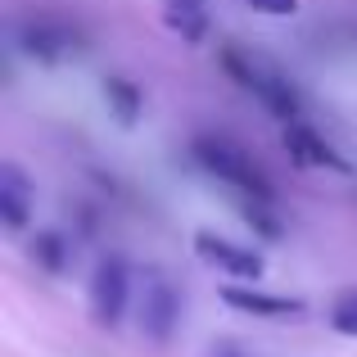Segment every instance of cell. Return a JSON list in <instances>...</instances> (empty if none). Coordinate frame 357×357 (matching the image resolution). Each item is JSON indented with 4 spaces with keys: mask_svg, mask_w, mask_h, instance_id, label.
Wrapping results in <instances>:
<instances>
[{
    "mask_svg": "<svg viewBox=\"0 0 357 357\" xmlns=\"http://www.w3.org/2000/svg\"><path fill=\"white\" fill-rule=\"evenodd\" d=\"M213 357H244L240 349H231V344H222V349H213Z\"/></svg>",
    "mask_w": 357,
    "mask_h": 357,
    "instance_id": "9a60e30c",
    "label": "cell"
},
{
    "mask_svg": "<svg viewBox=\"0 0 357 357\" xmlns=\"http://www.w3.org/2000/svg\"><path fill=\"white\" fill-rule=\"evenodd\" d=\"M23 50L36 54V59H63V54L82 50V36L63 23H32L23 27Z\"/></svg>",
    "mask_w": 357,
    "mask_h": 357,
    "instance_id": "5b68a950",
    "label": "cell"
},
{
    "mask_svg": "<svg viewBox=\"0 0 357 357\" xmlns=\"http://www.w3.org/2000/svg\"><path fill=\"white\" fill-rule=\"evenodd\" d=\"M27 176L18 172L14 163L0 167V218H5L9 231H23L27 222H32V204H27Z\"/></svg>",
    "mask_w": 357,
    "mask_h": 357,
    "instance_id": "52a82bcc",
    "label": "cell"
},
{
    "mask_svg": "<svg viewBox=\"0 0 357 357\" xmlns=\"http://www.w3.org/2000/svg\"><path fill=\"white\" fill-rule=\"evenodd\" d=\"M222 63H227V73L249 91L253 100H262L276 118H285L289 127H294L298 96H294V86H289V77H280V73L271 68V63H262L258 54H240V50H222Z\"/></svg>",
    "mask_w": 357,
    "mask_h": 357,
    "instance_id": "6da1fadb",
    "label": "cell"
},
{
    "mask_svg": "<svg viewBox=\"0 0 357 357\" xmlns=\"http://www.w3.org/2000/svg\"><path fill=\"white\" fill-rule=\"evenodd\" d=\"M105 96L118 105V118H122V122H131V118L140 114V91L131 86L127 77H105Z\"/></svg>",
    "mask_w": 357,
    "mask_h": 357,
    "instance_id": "8fae6325",
    "label": "cell"
},
{
    "mask_svg": "<svg viewBox=\"0 0 357 357\" xmlns=\"http://www.w3.org/2000/svg\"><path fill=\"white\" fill-rule=\"evenodd\" d=\"M167 23L195 41V36H204V5L199 0H172V5H167Z\"/></svg>",
    "mask_w": 357,
    "mask_h": 357,
    "instance_id": "30bf717a",
    "label": "cell"
},
{
    "mask_svg": "<svg viewBox=\"0 0 357 357\" xmlns=\"http://www.w3.org/2000/svg\"><path fill=\"white\" fill-rule=\"evenodd\" d=\"M227 303L244 307V312H267V317H280V312H294V298H271V294H253V289H227Z\"/></svg>",
    "mask_w": 357,
    "mask_h": 357,
    "instance_id": "9c48e42d",
    "label": "cell"
},
{
    "mask_svg": "<svg viewBox=\"0 0 357 357\" xmlns=\"http://www.w3.org/2000/svg\"><path fill=\"white\" fill-rule=\"evenodd\" d=\"M195 158H199V163L208 167L218 181L236 185V190H244V195H258V199H271L267 172H262V167L253 163L244 149L227 145V140H213V136H199V140H195Z\"/></svg>",
    "mask_w": 357,
    "mask_h": 357,
    "instance_id": "7a4b0ae2",
    "label": "cell"
},
{
    "mask_svg": "<svg viewBox=\"0 0 357 357\" xmlns=\"http://www.w3.org/2000/svg\"><path fill=\"white\" fill-rule=\"evenodd\" d=\"M32 258L41 262L45 271H59L68 253H63V240H59V236H50V231H45V236H36V240H32Z\"/></svg>",
    "mask_w": 357,
    "mask_h": 357,
    "instance_id": "7c38bea8",
    "label": "cell"
},
{
    "mask_svg": "<svg viewBox=\"0 0 357 357\" xmlns=\"http://www.w3.org/2000/svg\"><path fill=\"white\" fill-rule=\"evenodd\" d=\"M331 321L340 335H357V289H344L331 307Z\"/></svg>",
    "mask_w": 357,
    "mask_h": 357,
    "instance_id": "4fadbf2b",
    "label": "cell"
},
{
    "mask_svg": "<svg viewBox=\"0 0 357 357\" xmlns=\"http://www.w3.org/2000/svg\"><path fill=\"white\" fill-rule=\"evenodd\" d=\"M195 249H199L213 267L231 271V276H258V271H262V258H258V253H253V249H240V244H231V240H222V236H199V240H195Z\"/></svg>",
    "mask_w": 357,
    "mask_h": 357,
    "instance_id": "8992f818",
    "label": "cell"
},
{
    "mask_svg": "<svg viewBox=\"0 0 357 357\" xmlns=\"http://www.w3.org/2000/svg\"><path fill=\"white\" fill-rule=\"evenodd\" d=\"M285 145L294 149V158H303V163H321V167H344V158L335 154V149L326 145V140L317 136L312 127H303V122H294V127L285 131Z\"/></svg>",
    "mask_w": 357,
    "mask_h": 357,
    "instance_id": "ba28073f",
    "label": "cell"
},
{
    "mask_svg": "<svg viewBox=\"0 0 357 357\" xmlns=\"http://www.w3.org/2000/svg\"><path fill=\"white\" fill-rule=\"evenodd\" d=\"M176 317H181V298H176V289L167 285V280H149L145 298H140V331H145L149 340L163 344L167 335L176 331Z\"/></svg>",
    "mask_w": 357,
    "mask_h": 357,
    "instance_id": "277c9868",
    "label": "cell"
},
{
    "mask_svg": "<svg viewBox=\"0 0 357 357\" xmlns=\"http://www.w3.org/2000/svg\"><path fill=\"white\" fill-rule=\"evenodd\" d=\"M127 294H131V271L122 258H105L91 276V307H96L100 326H118L127 312Z\"/></svg>",
    "mask_w": 357,
    "mask_h": 357,
    "instance_id": "3957f363",
    "label": "cell"
},
{
    "mask_svg": "<svg viewBox=\"0 0 357 357\" xmlns=\"http://www.w3.org/2000/svg\"><path fill=\"white\" fill-rule=\"evenodd\" d=\"M258 14H294L298 9V0H249Z\"/></svg>",
    "mask_w": 357,
    "mask_h": 357,
    "instance_id": "5bb4252c",
    "label": "cell"
}]
</instances>
